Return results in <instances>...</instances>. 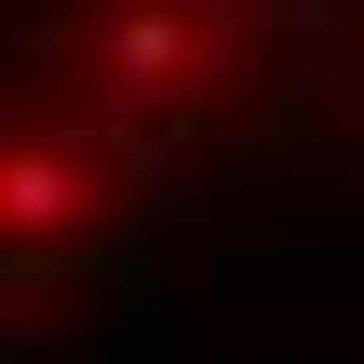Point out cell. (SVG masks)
Wrapping results in <instances>:
<instances>
[{
	"mask_svg": "<svg viewBox=\"0 0 364 364\" xmlns=\"http://www.w3.org/2000/svg\"><path fill=\"white\" fill-rule=\"evenodd\" d=\"M98 225H112V168H98V154H70L56 127L0 140V238H14V252H85Z\"/></svg>",
	"mask_w": 364,
	"mask_h": 364,
	"instance_id": "obj_1",
	"label": "cell"
},
{
	"mask_svg": "<svg viewBox=\"0 0 364 364\" xmlns=\"http://www.w3.org/2000/svg\"><path fill=\"white\" fill-rule=\"evenodd\" d=\"M98 85L112 98H196V14L182 0H112L98 14Z\"/></svg>",
	"mask_w": 364,
	"mask_h": 364,
	"instance_id": "obj_2",
	"label": "cell"
}]
</instances>
